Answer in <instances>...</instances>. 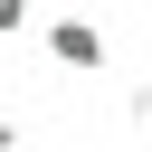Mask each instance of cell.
Masks as SVG:
<instances>
[{
	"instance_id": "obj_1",
	"label": "cell",
	"mask_w": 152,
	"mask_h": 152,
	"mask_svg": "<svg viewBox=\"0 0 152 152\" xmlns=\"http://www.w3.org/2000/svg\"><path fill=\"white\" fill-rule=\"evenodd\" d=\"M38 38H48V57H57V66H76V76H95V66H104V28H95L86 10H57Z\"/></svg>"
},
{
	"instance_id": "obj_2",
	"label": "cell",
	"mask_w": 152,
	"mask_h": 152,
	"mask_svg": "<svg viewBox=\"0 0 152 152\" xmlns=\"http://www.w3.org/2000/svg\"><path fill=\"white\" fill-rule=\"evenodd\" d=\"M28 28V0H0V38H19Z\"/></svg>"
},
{
	"instance_id": "obj_3",
	"label": "cell",
	"mask_w": 152,
	"mask_h": 152,
	"mask_svg": "<svg viewBox=\"0 0 152 152\" xmlns=\"http://www.w3.org/2000/svg\"><path fill=\"white\" fill-rule=\"evenodd\" d=\"M0 152H19V124H10V114H0Z\"/></svg>"
}]
</instances>
